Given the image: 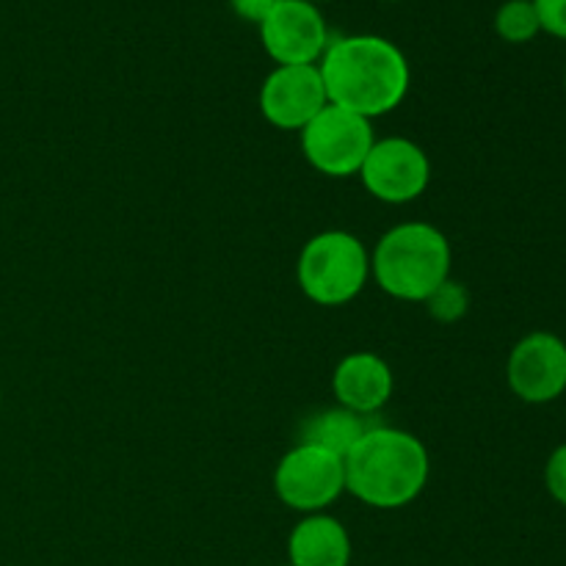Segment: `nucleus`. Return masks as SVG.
<instances>
[{
	"instance_id": "22",
	"label": "nucleus",
	"mask_w": 566,
	"mask_h": 566,
	"mask_svg": "<svg viewBox=\"0 0 566 566\" xmlns=\"http://www.w3.org/2000/svg\"><path fill=\"white\" fill-rule=\"evenodd\" d=\"M280 566H291V564H280Z\"/></svg>"
},
{
	"instance_id": "19",
	"label": "nucleus",
	"mask_w": 566,
	"mask_h": 566,
	"mask_svg": "<svg viewBox=\"0 0 566 566\" xmlns=\"http://www.w3.org/2000/svg\"><path fill=\"white\" fill-rule=\"evenodd\" d=\"M307 3H315V6H318V3H329V0H307Z\"/></svg>"
},
{
	"instance_id": "1",
	"label": "nucleus",
	"mask_w": 566,
	"mask_h": 566,
	"mask_svg": "<svg viewBox=\"0 0 566 566\" xmlns=\"http://www.w3.org/2000/svg\"><path fill=\"white\" fill-rule=\"evenodd\" d=\"M329 105L365 119L392 114L407 99L412 70L396 42L376 33H352L332 39L318 61Z\"/></svg>"
},
{
	"instance_id": "14",
	"label": "nucleus",
	"mask_w": 566,
	"mask_h": 566,
	"mask_svg": "<svg viewBox=\"0 0 566 566\" xmlns=\"http://www.w3.org/2000/svg\"><path fill=\"white\" fill-rule=\"evenodd\" d=\"M495 33L509 44H525L542 33L534 0H506L495 11Z\"/></svg>"
},
{
	"instance_id": "17",
	"label": "nucleus",
	"mask_w": 566,
	"mask_h": 566,
	"mask_svg": "<svg viewBox=\"0 0 566 566\" xmlns=\"http://www.w3.org/2000/svg\"><path fill=\"white\" fill-rule=\"evenodd\" d=\"M542 31L566 42V0H534Z\"/></svg>"
},
{
	"instance_id": "21",
	"label": "nucleus",
	"mask_w": 566,
	"mask_h": 566,
	"mask_svg": "<svg viewBox=\"0 0 566 566\" xmlns=\"http://www.w3.org/2000/svg\"><path fill=\"white\" fill-rule=\"evenodd\" d=\"M564 88H566V72H564Z\"/></svg>"
},
{
	"instance_id": "8",
	"label": "nucleus",
	"mask_w": 566,
	"mask_h": 566,
	"mask_svg": "<svg viewBox=\"0 0 566 566\" xmlns=\"http://www.w3.org/2000/svg\"><path fill=\"white\" fill-rule=\"evenodd\" d=\"M260 42L276 66L318 64L329 48V25L315 3L282 0L263 22Z\"/></svg>"
},
{
	"instance_id": "5",
	"label": "nucleus",
	"mask_w": 566,
	"mask_h": 566,
	"mask_svg": "<svg viewBox=\"0 0 566 566\" xmlns=\"http://www.w3.org/2000/svg\"><path fill=\"white\" fill-rule=\"evenodd\" d=\"M302 153L326 177H357L376 142L374 122L337 105H326L302 133Z\"/></svg>"
},
{
	"instance_id": "18",
	"label": "nucleus",
	"mask_w": 566,
	"mask_h": 566,
	"mask_svg": "<svg viewBox=\"0 0 566 566\" xmlns=\"http://www.w3.org/2000/svg\"><path fill=\"white\" fill-rule=\"evenodd\" d=\"M280 3L282 0H230L232 11H235L241 20L254 22V25H260V22H263Z\"/></svg>"
},
{
	"instance_id": "12",
	"label": "nucleus",
	"mask_w": 566,
	"mask_h": 566,
	"mask_svg": "<svg viewBox=\"0 0 566 566\" xmlns=\"http://www.w3.org/2000/svg\"><path fill=\"white\" fill-rule=\"evenodd\" d=\"M287 564L291 566H348L352 564V536L332 514H304L287 536Z\"/></svg>"
},
{
	"instance_id": "15",
	"label": "nucleus",
	"mask_w": 566,
	"mask_h": 566,
	"mask_svg": "<svg viewBox=\"0 0 566 566\" xmlns=\"http://www.w3.org/2000/svg\"><path fill=\"white\" fill-rule=\"evenodd\" d=\"M426 310L440 324H457L470 313V291L457 280H448L426 298Z\"/></svg>"
},
{
	"instance_id": "3",
	"label": "nucleus",
	"mask_w": 566,
	"mask_h": 566,
	"mask_svg": "<svg viewBox=\"0 0 566 566\" xmlns=\"http://www.w3.org/2000/svg\"><path fill=\"white\" fill-rule=\"evenodd\" d=\"M451 241L429 221H403L390 227L370 252V280L381 293L409 304L426 298L451 280Z\"/></svg>"
},
{
	"instance_id": "10",
	"label": "nucleus",
	"mask_w": 566,
	"mask_h": 566,
	"mask_svg": "<svg viewBox=\"0 0 566 566\" xmlns=\"http://www.w3.org/2000/svg\"><path fill=\"white\" fill-rule=\"evenodd\" d=\"M329 105L318 64L274 66L260 86V114L280 130L302 133Z\"/></svg>"
},
{
	"instance_id": "7",
	"label": "nucleus",
	"mask_w": 566,
	"mask_h": 566,
	"mask_svg": "<svg viewBox=\"0 0 566 566\" xmlns=\"http://www.w3.org/2000/svg\"><path fill=\"white\" fill-rule=\"evenodd\" d=\"M365 191L385 205H409L431 182V160L418 142L403 136L376 138L359 169Z\"/></svg>"
},
{
	"instance_id": "16",
	"label": "nucleus",
	"mask_w": 566,
	"mask_h": 566,
	"mask_svg": "<svg viewBox=\"0 0 566 566\" xmlns=\"http://www.w3.org/2000/svg\"><path fill=\"white\" fill-rule=\"evenodd\" d=\"M545 486L553 501L566 509V442L551 453L545 464Z\"/></svg>"
},
{
	"instance_id": "20",
	"label": "nucleus",
	"mask_w": 566,
	"mask_h": 566,
	"mask_svg": "<svg viewBox=\"0 0 566 566\" xmlns=\"http://www.w3.org/2000/svg\"><path fill=\"white\" fill-rule=\"evenodd\" d=\"M0 407H3V390H0Z\"/></svg>"
},
{
	"instance_id": "11",
	"label": "nucleus",
	"mask_w": 566,
	"mask_h": 566,
	"mask_svg": "<svg viewBox=\"0 0 566 566\" xmlns=\"http://www.w3.org/2000/svg\"><path fill=\"white\" fill-rule=\"evenodd\" d=\"M396 376L390 363L374 352H352L337 363L332 374V392L337 407L370 418L390 403Z\"/></svg>"
},
{
	"instance_id": "6",
	"label": "nucleus",
	"mask_w": 566,
	"mask_h": 566,
	"mask_svg": "<svg viewBox=\"0 0 566 566\" xmlns=\"http://www.w3.org/2000/svg\"><path fill=\"white\" fill-rule=\"evenodd\" d=\"M274 492L302 517L326 512L346 492V464L324 448L298 442L276 464Z\"/></svg>"
},
{
	"instance_id": "9",
	"label": "nucleus",
	"mask_w": 566,
	"mask_h": 566,
	"mask_svg": "<svg viewBox=\"0 0 566 566\" xmlns=\"http://www.w3.org/2000/svg\"><path fill=\"white\" fill-rule=\"evenodd\" d=\"M509 390L525 403H551L566 392V343L536 329L517 340L506 363Z\"/></svg>"
},
{
	"instance_id": "4",
	"label": "nucleus",
	"mask_w": 566,
	"mask_h": 566,
	"mask_svg": "<svg viewBox=\"0 0 566 566\" xmlns=\"http://www.w3.org/2000/svg\"><path fill=\"white\" fill-rule=\"evenodd\" d=\"M370 252L354 232L324 230L304 243L296 260V282L318 307H343L365 291Z\"/></svg>"
},
{
	"instance_id": "23",
	"label": "nucleus",
	"mask_w": 566,
	"mask_h": 566,
	"mask_svg": "<svg viewBox=\"0 0 566 566\" xmlns=\"http://www.w3.org/2000/svg\"><path fill=\"white\" fill-rule=\"evenodd\" d=\"M392 3H396V0H392Z\"/></svg>"
},
{
	"instance_id": "13",
	"label": "nucleus",
	"mask_w": 566,
	"mask_h": 566,
	"mask_svg": "<svg viewBox=\"0 0 566 566\" xmlns=\"http://www.w3.org/2000/svg\"><path fill=\"white\" fill-rule=\"evenodd\" d=\"M370 429L368 418H359V415L348 412L343 407L321 409V412L310 415L302 426V442L304 446H318L324 451L335 453V457L346 459V453L352 451L359 442V437Z\"/></svg>"
},
{
	"instance_id": "2",
	"label": "nucleus",
	"mask_w": 566,
	"mask_h": 566,
	"mask_svg": "<svg viewBox=\"0 0 566 566\" xmlns=\"http://www.w3.org/2000/svg\"><path fill=\"white\" fill-rule=\"evenodd\" d=\"M343 464L348 495L379 512H396L418 501L431 475L423 440L390 426H370Z\"/></svg>"
}]
</instances>
